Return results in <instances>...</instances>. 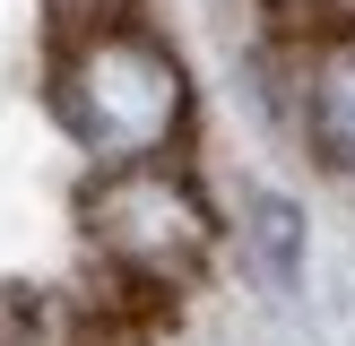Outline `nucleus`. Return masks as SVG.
I'll return each mask as SVG.
<instances>
[{"label":"nucleus","mask_w":355,"mask_h":346,"mask_svg":"<svg viewBox=\"0 0 355 346\" xmlns=\"http://www.w3.org/2000/svg\"><path fill=\"white\" fill-rule=\"evenodd\" d=\"M44 104L96 156V173L104 165H156L191 130V69L156 26L121 17V26H96L78 44H52Z\"/></svg>","instance_id":"1"},{"label":"nucleus","mask_w":355,"mask_h":346,"mask_svg":"<svg viewBox=\"0 0 355 346\" xmlns=\"http://www.w3.org/2000/svg\"><path fill=\"white\" fill-rule=\"evenodd\" d=\"M78 234L121 286H139L148 303H173L217 251V208L173 156L156 165H104L78 182Z\"/></svg>","instance_id":"2"},{"label":"nucleus","mask_w":355,"mask_h":346,"mask_svg":"<svg viewBox=\"0 0 355 346\" xmlns=\"http://www.w3.org/2000/svg\"><path fill=\"white\" fill-rule=\"evenodd\" d=\"M295 130L355 190V26H304L295 35Z\"/></svg>","instance_id":"3"},{"label":"nucleus","mask_w":355,"mask_h":346,"mask_svg":"<svg viewBox=\"0 0 355 346\" xmlns=\"http://www.w3.org/2000/svg\"><path fill=\"white\" fill-rule=\"evenodd\" d=\"M0 346H96V320L52 286H0Z\"/></svg>","instance_id":"4"},{"label":"nucleus","mask_w":355,"mask_h":346,"mask_svg":"<svg viewBox=\"0 0 355 346\" xmlns=\"http://www.w3.org/2000/svg\"><path fill=\"white\" fill-rule=\"evenodd\" d=\"M243 234H252V260L269 286H295V251H304V217H295V199H252L243 208Z\"/></svg>","instance_id":"5"},{"label":"nucleus","mask_w":355,"mask_h":346,"mask_svg":"<svg viewBox=\"0 0 355 346\" xmlns=\"http://www.w3.org/2000/svg\"><path fill=\"white\" fill-rule=\"evenodd\" d=\"M35 9H44L52 44H78V35H96V26H121L130 0H35Z\"/></svg>","instance_id":"6"}]
</instances>
